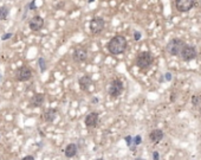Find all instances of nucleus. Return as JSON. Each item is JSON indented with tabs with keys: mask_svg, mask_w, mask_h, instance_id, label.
Returning <instances> with one entry per match:
<instances>
[{
	"mask_svg": "<svg viewBox=\"0 0 201 160\" xmlns=\"http://www.w3.org/2000/svg\"><path fill=\"white\" fill-rule=\"evenodd\" d=\"M108 51L111 55H121L124 52L125 48H127V39L123 36H115L108 43Z\"/></svg>",
	"mask_w": 201,
	"mask_h": 160,
	"instance_id": "obj_1",
	"label": "nucleus"
},
{
	"mask_svg": "<svg viewBox=\"0 0 201 160\" xmlns=\"http://www.w3.org/2000/svg\"><path fill=\"white\" fill-rule=\"evenodd\" d=\"M184 45H186V43L182 39H180V38H174V39H172L167 44L166 49H167V51H168L169 55H172V56H180L181 50H182V48H183Z\"/></svg>",
	"mask_w": 201,
	"mask_h": 160,
	"instance_id": "obj_2",
	"label": "nucleus"
},
{
	"mask_svg": "<svg viewBox=\"0 0 201 160\" xmlns=\"http://www.w3.org/2000/svg\"><path fill=\"white\" fill-rule=\"evenodd\" d=\"M123 89H124V85H123L122 81L118 80V78H115V80H112L110 82L108 93H109L110 97L116 99V97H118L121 94L123 93Z\"/></svg>",
	"mask_w": 201,
	"mask_h": 160,
	"instance_id": "obj_3",
	"label": "nucleus"
},
{
	"mask_svg": "<svg viewBox=\"0 0 201 160\" xmlns=\"http://www.w3.org/2000/svg\"><path fill=\"white\" fill-rule=\"evenodd\" d=\"M152 63H153V56L148 51L141 52L136 57V66H139L140 69H148L152 65Z\"/></svg>",
	"mask_w": 201,
	"mask_h": 160,
	"instance_id": "obj_4",
	"label": "nucleus"
},
{
	"mask_svg": "<svg viewBox=\"0 0 201 160\" xmlns=\"http://www.w3.org/2000/svg\"><path fill=\"white\" fill-rule=\"evenodd\" d=\"M180 57L183 60H186V62L195 60V58H196V50H195V48L192 46V45L186 44V45L182 48V50H181Z\"/></svg>",
	"mask_w": 201,
	"mask_h": 160,
	"instance_id": "obj_5",
	"label": "nucleus"
},
{
	"mask_svg": "<svg viewBox=\"0 0 201 160\" xmlns=\"http://www.w3.org/2000/svg\"><path fill=\"white\" fill-rule=\"evenodd\" d=\"M16 77L20 82H26L32 77V70L28 66L22 65V66L18 68V70L16 71Z\"/></svg>",
	"mask_w": 201,
	"mask_h": 160,
	"instance_id": "obj_6",
	"label": "nucleus"
},
{
	"mask_svg": "<svg viewBox=\"0 0 201 160\" xmlns=\"http://www.w3.org/2000/svg\"><path fill=\"white\" fill-rule=\"evenodd\" d=\"M104 26H105V21L100 17H95L90 23V30H91V32L94 35L100 33L104 30Z\"/></svg>",
	"mask_w": 201,
	"mask_h": 160,
	"instance_id": "obj_7",
	"label": "nucleus"
},
{
	"mask_svg": "<svg viewBox=\"0 0 201 160\" xmlns=\"http://www.w3.org/2000/svg\"><path fill=\"white\" fill-rule=\"evenodd\" d=\"M195 5V0H175V7L179 12H188Z\"/></svg>",
	"mask_w": 201,
	"mask_h": 160,
	"instance_id": "obj_8",
	"label": "nucleus"
},
{
	"mask_svg": "<svg viewBox=\"0 0 201 160\" xmlns=\"http://www.w3.org/2000/svg\"><path fill=\"white\" fill-rule=\"evenodd\" d=\"M98 120H100L98 113L92 112V113H90V114L86 115V118H85V120H84V123H85L86 127L92 128V127H96V126L98 125Z\"/></svg>",
	"mask_w": 201,
	"mask_h": 160,
	"instance_id": "obj_9",
	"label": "nucleus"
},
{
	"mask_svg": "<svg viewBox=\"0 0 201 160\" xmlns=\"http://www.w3.org/2000/svg\"><path fill=\"white\" fill-rule=\"evenodd\" d=\"M28 26L32 31H39L44 26V19L40 16H34L32 19L28 21Z\"/></svg>",
	"mask_w": 201,
	"mask_h": 160,
	"instance_id": "obj_10",
	"label": "nucleus"
},
{
	"mask_svg": "<svg viewBox=\"0 0 201 160\" xmlns=\"http://www.w3.org/2000/svg\"><path fill=\"white\" fill-rule=\"evenodd\" d=\"M72 57H74V60H75L76 63L85 62L86 58H88V51H86V49H84V48H78V49L75 50Z\"/></svg>",
	"mask_w": 201,
	"mask_h": 160,
	"instance_id": "obj_11",
	"label": "nucleus"
},
{
	"mask_svg": "<svg viewBox=\"0 0 201 160\" xmlns=\"http://www.w3.org/2000/svg\"><path fill=\"white\" fill-rule=\"evenodd\" d=\"M44 100H45L44 94H36L30 101V107H32V108L41 107V104L44 103Z\"/></svg>",
	"mask_w": 201,
	"mask_h": 160,
	"instance_id": "obj_12",
	"label": "nucleus"
},
{
	"mask_svg": "<svg viewBox=\"0 0 201 160\" xmlns=\"http://www.w3.org/2000/svg\"><path fill=\"white\" fill-rule=\"evenodd\" d=\"M162 138H163V132L161 129H154L149 134V139L154 143H159L162 140Z\"/></svg>",
	"mask_w": 201,
	"mask_h": 160,
	"instance_id": "obj_13",
	"label": "nucleus"
},
{
	"mask_svg": "<svg viewBox=\"0 0 201 160\" xmlns=\"http://www.w3.org/2000/svg\"><path fill=\"white\" fill-rule=\"evenodd\" d=\"M56 116H57V110L56 109H47L45 113H44V115H43V119L46 121V122H53L55 119H56Z\"/></svg>",
	"mask_w": 201,
	"mask_h": 160,
	"instance_id": "obj_14",
	"label": "nucleus"
},
{
	"mask_svg": "<svg viewBox=\"0 0 201 160\" xmlns=\"http://www.w3.org/2000/svg\"><path fill=\"white\" fill-rule=\"evenodd\" d=\"M78 83H80V88L82 90H88L89 87L91 85L92 81H91V78L89 76H82L80 81H78Z\"/></svg>",
	"mask_w": 201,
	"mask_h": 160,
	"instance_id": "obj_15",
	"label": "nucleus"
},
{
	"mask_svg": "<svg viewBox=\"0 0 201 160\" xmlns=\"http://www.w3.org/2000/svg\"><path fill=\"white\" fill-rule=\"evenodd\" d=\"M77 154V146L75 143H69L65 148V155L68 158H74Z\"/></svg>",
	"mask_w": 201,
	"mask_h": 160,
	"instance_id": "obj_16",
	"label": "nucleus"
},
{
	"mask_svg": "<svg viewBox=\"0 0 201 160\" xmlns=\"http://www.w3.org/2000/svg\"><path fill=\"white\" fill-rule=\"evenodd\" d=\"M8 8L6 6H1L0 7V20H6L7 16H8Z\"/></svg>",
	"mask_w": 201,
	"mask_h": 160,
	"instance_id": "obj_17",
	"label": "nucleus"
},
{
	"mask_svg": "<svg viewBox=\"0 0 201 160\" xmlns=\"http://www.w3.org/2000/svg\"><path fill=\"white\" fill-rule=\"evenodd\" d=\"M38 64H39V66H40V71H41V72L46 71V60H44L43 57H40L39 60H38Z\"/></svg>",
	"mask_w": 201,
	"mask_h": 160,
	"instance_id": "obj_18",
	"label": "nucleus"
},
{
	"mask_svg": "<svg viewBox=\"0 0 201 160\" xmlns=\"http://www.w3.org/2000/svg\"><path fill=\"white\" fill-rule=\"evenodd\" d=\"M124 140L127 142V146L128 147H130V148H133V143H134V138L131 137V135H127L125 138H124ZM135 145V143H134ZM136 146V145H135Z\"/></svg>",
	"mask_w": 201,
	"mask_h": 160,
	"instance_id": "obj_19",
	"label": "nucleus"
},
{
	"mask_svg": "<svg viewBox=\"0 0 201 160\" xmlns=\"http://www.w3.org/2000/svg\"><path fill=\"white\" fill-rule=\"evenodd\" d=\"M141 142H142V139H141V135H136L135 138H134V143L136 145V146H139Z\"/></svg>",
	"mask_w": 201,
	"mask_h": 160,
	"instance_id": "obj_20",
	"label": "nucleus"
},
{
	"mask_svg": "<svg viewBox=\"0 0 201 160\" xmlns=\"http://www.w3.org/2000/svg\"><path fill=\"white\" fill-rule=\"evenodd\" d=\"M27 7H28L30 10H36V0H32L31 4L27 5Z\"/></svg>",
	"mask_w": 201,
	"mask_h": 160,
	"instance_id": "obj_21",
	"label": "nucleus"
},
{
	"mask_svg": "<svg viewBox=\"0 0 201 160\" xmlns=\"http://www.w3.org/2000/svg\"><path fill=\"white\" fill-rule=\"evenodd\" d=\"M12 36H13V33H11V32H10V33H5V35H2L1 39H2V40H6V39H8L10 37H12Z\"/></svg>",
	"mask_w": 201,
	"mask_h": 160,
	"instance_id": "obj_22",
	"label": "nucleus"
},
{
	"mask_svg": "<svg viewBox=\"0 0 201 160\" xmlns=\"http://www.w3.org/2000/svg\"><path fill=\"white\" fill-rule=\"evenodd\" d=\"M134 38H135V40L141 39V33L139 32V31H135V32H134Z\"/></svg>",
	"mask_w": 201,
	"mask_h": 160,
	"instance_id": "obj_23",
	"label": "nucleus"
},
{
	"mask_svg": "<svg viewBox=\"0 0 201 160\" xmlns=\"http://www.w3.org/2000/svg\"><path fill=\"white\" fill-rule=\"evenodd\" d=\"M164 76H166V77H164V80H166V81H170L172 78H173V75H172L170 72H167Z\"/></svg>",
	"mask_w": 201,
	"mask_h": 160,
	"instance_id": "obj_24",
	"label": "nucleus"
},
{
	"mask_svg": "<svg viewBox=\"0 0 201 160\" xmlns=\"http://www.w3.org/2000/svg\"><path fill=\"white\" fill-rule=\"evenodd\" d=\"M153 159H154V160H160L159 152H153Z\"/></svg>",
	"mask_w": 201,
	"mask_h": 160,
	"instance_id": "obj_25",
	"label": "nucleus"
},
{
	"mask_svg": "<svg viewBox=\"0 0 201 160\" xmlns=\"http://www.w3.org/2000/svg\"><path fill=\"white\" fill-rule=\"evenodd\" d=\"M21 160H34V158H33L32 155H26V157H24Z\"/></svg>",
	"mask_w": 201,
	"mask_h": 160,
	"instance_id": "obj_26",
	"label": "nucleus"
},
{
	"mask_svg": "<svg viewBox=\"0 0 201 160\" xmlns=\"http://www.w3.org/2000/svg\"><path fill=\"white\" fill-rule=\"evenodd\" d=\"M135 160H144V159H141V158H137V159H135Z\"/></svg>",
	"mask_w": 201,
	"mask_h": 160,
	"instance_id": "obj_27",
	"label": "nucleus"
},
{
	"mask_svg": "<svg viewBox=\"0 0 201 160\" xmlns=\"http://www.w3.org/2000/svg\"><path fill=\"white\" fill-rule=\"evenodd\" d=\"M92 1H94V0H89V2H92Z\"/></svg>",
	"mask_w": 201,
	"mask_h": 160,
	"instance_id": "obj_28",
	"label": "nucleus"
},
{
	"mask_svg": "<svg viewBox=\"0 0 201 160\" xmlns=\"http://www.w3.org/2000/svg\"><path fill=\"white\" fill-rule=\"evenodd\" d=\"M96 160H103V159H96Z\"/></svg>",
	"mask_w": 201,
	"mask_h": 160,
	"instance_id": "obj_29",
	"label": "nucleus"
}]
</instances>
